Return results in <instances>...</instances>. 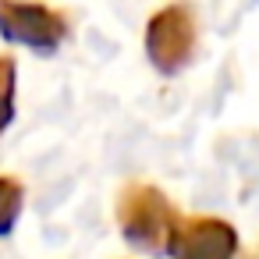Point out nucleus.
<instances>
[{
  "label": "nucleus",
  "instance_id": "1",
  "mask_svg": "<svg viewBox=\"0 0 259 259\" xmlns=\"http://www.w3.org/2000/svg\"><path fill=\"white\" fill-rule=\"evenodd\" d=\"M117 217H121L124 238H128L135 248H146V252H163V248H170V241H174V234H178L174 209L167 206V199H163L156 188H146V185H135V188H128V192L121 195Z\"/></svg>",
  "mask_w": 259,
  "mask_h": 259
},
{
  "label": "nucleus",
  "instance_id": "2",
  "mask_svg": "<svg viewBox=\"0 0 259 259\" xmlns=\"http://www.w3.org/2000/svg\"><path fill=\"white\" fill-rule=\"evenodd\" d=\"M0 36L39 54H54L68 36V22L64 15L39 4H4L0 0Z\"/></svg>",
  "mask_w": 259,
  "mask_h": 259
},
{
  "label": "nucleus",
  "instance_id": "3",
  "mask_svg": "<svg viewBox=\"0 0 259 259\" xmlns=\"http://www.w3.org/2000/svg\"><path fill=\"white\" fill-rule=\"evenodd\" d=\"M192 39H195V32H192L188 15L181 8H167L149 22L146 50L160 71H178L192 54Z\"/></svg>",
  "mask_w": 259,
  "mask_h": 259
},
{
  "label": "nucleus",
  "instance_id": "4",
  "mask_svg": "<svg viewBox=\"0 0 259 259\" xmlns=\"http://www.w3.org/2000/svg\"><path fill=\"white\" fill-rule=\"evenodd\" d=\"M234 231L220 220H192L185 227H178L170 252L174 259H231L234 255Z\"/></svg>",
  "mask_w": 259,
  "mask_h": 259
},
{
  "label": "nucleus",
  "instance_id": "5",
  "mask_svg": "<svg viewBox=\"0 0 259 259\" xmlns=\"http://www.w3.org/2000/svg\"><path fill=\"white\" fill-rule=\"evenodd\" d=\"M22 202L25 192L15 178H0V234H11L18 217H22Z\"/></svg>",
  "mask_w": 259,
  "mask_h": 259
},
{
  "label": "nucleus",
  "instance_id": "6",
  "mask_svg": "<svg viewBox=\"0 0 259 259\" xmlns=\"http://www.w3.org/2000/svg\"><path fill=\"white\" fill-rule=\"evenodd\" d=\"M15 121V61L0 57V135Z\"/></svg>",
  "mask_w": 259,
  "mask_h": 259
}]
</instances>
